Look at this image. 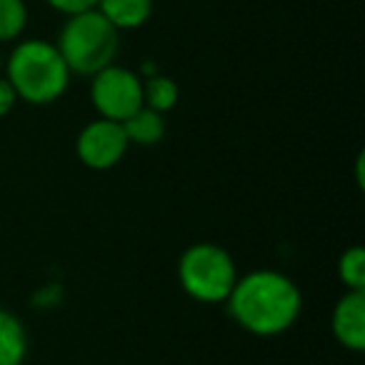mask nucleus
<instances>
[{
  "label": "nucleus",
  "mask_w": 365,
  "mask_h": 365,
  "mask_svg": "<svg viewBox=\"0 0 365 365\" xmlns=\"http://www.w3.org/2000/svg\"><path fill=\"white\" fill-rule=\"evenodd\" d=\"M230 318L245 333L258 338L283 335L298 323L303 310V293L293 278L273 268H258L238 275L228 300Z\"/></svg>",
  "instance_id": "nucleus-1"
},
{
  "label": "nucleus",
  "mask_w": 365,
  "mask_h": 365,
  "mask_svg": "<svg viewBox=\"0 0 365 365\" xmlns=\"http://www.w3.org/2000/svg\"><path fill=\"white\" fill-rule=\"evenodd\" d=\"M6 78L18 101L31 106H51L66 96L73 73L68 71L56 43L28 38L18 43L8 56Z\"/></svg>",
  "instance_id": "nucleus-2"
},
{
  "label": "nucleus",
  "mask_w": 365,
  "mask_h": 365,
  "mask_svg": "<svg viewBox=\"0 0 365 365\" xmlns=\"http://www.w3.org/2000/svg\"><path fill=\"white\" fill-rule=\"evenodd\" d=\"M56 48L61 51L73 76H96L98 71L115 63L120 48V31L113 28L93 8L86 13L68 16L58 33Z\"/></svg>",
  "instance_id": "nucleus-3"
},
{
  "label": "nucleus",
  "mask_w": 365,
  "mask_h": 365,
  "mask_svg": "<svg viewBox=\"0 0 365 365\" xmlns=\"http://www.w3.org/2000/svg\"><path fill=\"white\" fill-rule=\"evenodd\" d=\"M238 280L235 260L218 243H193L178 260V283L195 303L220 305Z\"/></svg>",
  "instance_id": "nucleus-4"
},
{
  "label": "nucleus",
  "mask_w": 365,
  "mask_h": 365,
  "mask_svg": "<svg viewBox=\"0 0 365 365\" xmlns=\"http://www.w3.org/2000/svg\"><path fill=\"white\" fill-rule=\"evenodd\" d=\"M91 103L98 118L123 123L143 108V76L130 68L110 63L91 76Z\"/></svg>",
  "instance_id": "nucleus-5"
},
{
  "label": "nucleus",
  "mask_w": 365,
  "mask_h": 365,
  "mask_svg": "<svg viewBox=\"0 0 365 365\" xmlns=\"http://www.w3.org/2000/svg\"><path fill=\"white\" fill-rule=\"evenodd\" d=\"M128 135L123 130V123L108 120V118H96L88 125L81 128L76 138V155L91 170H110L125 158Z\"/></svg>",
  "instance_id": "nucleus-6"
},
{
  "label": "nucleus",
  "mask_w": 365,
  "mask_h": 365,
  "mask_svg": "<svg viewBox=\"0 0 365 365\" xmlns=\"http://www.w3.org/2000/svg\"><path fill=\"white\" fill-rule=\"evenodd\" d=\"M333 338L350 353L365 350V290H345L330 315Z\"/></svg>",
  "instance_id": "nucleus-7"
},
{
  "label": "nucleus",
  "mask_w": 365,
  "mask_h": 365,
  "mask_svg": "<svg viewBox=\"0 0 365 365\" xmlns=\"http://www.w3.org/2000/svg\"><path fill=\"white\" fill-rule=\"evenodd\" d=\"M96 11L118 31H138L153 16V0H98Z\"/></svg>",
  "instance_id": "nucleus-8"
},
{
  "label": "nucleus",
  "mask_w": 365,
  "mask_h": 365,
  "mask_svg": "<svg viewBox=\"0 0 365 365\" xmlns=\"http://www.w3.org/2000/svg\"><path fill=\"white\" fill-rule=\"evenodd\" d=\"M28 358V330L13 310L0 308V365H23Z\"/></svg>",
  "instance_id": "nucleus-9"
},
{
  "label": "nucleus",
  "mask_w": 365,
  "mask_h": 365,
  "mask_svg": "<svg viewBox=\"0 0 365 365\" xmlns=\"http://www.w3.org/2000/svg\"><path fill=\"white\" fill-rule=\"evenodd\" d=\"M123 130H125L130 145H158L165 138V115L143 106L128 120H123Z\"/></svg>",
  "instance_id": "nucleus-10"
},
{
  "label": "nucleus",
  "mask_w": 365,
  "mask_h": 365,
  "mask_svg": "<svg viewBox=\"0 0 365 365\" xmlns=\"http://www.w3.org/2000/svg\"><path fill=\"white\" fill-rule=\"evenodd\" d=\"M178 101H180V88L170 76L155 73V76H148L143 81V106L165 115L178 106Z\"/></svg>",
  "instance_id": "nucleus-11"
},
{
  "label": "nucleus",
  "mask_w": 365,
  "mask_h": 365,
  "mask_svg": "<svg viewBox=\"0 0 365 365\" xmlns=\"http://www.w3.org/2000/svg\"><path fill=\"white\" fill-rule=\"evenodd\" d=\"M28 6L26 0H0V46L16 43L26 33Z\"/></svg>",
  "instance_id": "nucleus-12"
},
{
  "label": "nucleus",
  "mask_w": 365,
  "mask_h": 365,
  "mask_svg": "<svg viewBox=\"0 0 365 365\" xmlns=\"http://www.w3.org/2000/svg\"><path fill=\"white\" fill-rule=\"evenodd\" d=\"M338 280L345 290H365V248L350 245L338 258Z\"/></svg>",
  "instance_id": "nucleus-13"
},
{
  "label": "nucleus",
  "mask_w": 365,
  "mask_h": 365,
  "mask_svg": "<svg viewBox=\"0 0 365 365\" xmlns=\"http://www.w3.org/2000/svg\"><path fill=\"white\" fill-rule=\"evenodd\" d=\"M53 11L63 13V16H76V13H86L93 11L98 6V0H46Z\"/></svg>",
  "instance_id": "nucleus-14"
},
{
  "label": "nucleus",
  "mask_w": 365,
  "mask_h": 365,
  "mask_svg": "<svg viewBox=\"0 0 365 365\" xmlns=\"http://www.w3.org/2000/svg\"><path fill=\"white\" fill-rule=\"evenodd\" d=\"M16 103H18V96H16V91H13V86L8 83L6 76H0V118L11 115Z\"/></svg>",
  "instance_id": "nucleus-15"
},
{
  "label": "nucleus",
  "mask_w": 365,
  "mask_h": 365,
  "mask_svg": "<svg viewBox=\"0 0 365 365\" xmlns=\"http://www.w3.org/2000/svg\"><path fill=\"white\" fill-rule=\"evenodd\" d=\"M0 71H3V51H0Z\"/></svg>",
  "instance_id": "nucleus-16"
}]
</instances>
